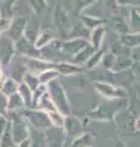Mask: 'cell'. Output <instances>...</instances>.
I'll return each instance as SVG.
<instances>
[{
	"label": "cell",
	"mask_w": 140,
	"mask_h": 147,
	"mask_svg": "<svg viewBox=\"0 0 140 147\" xmlns=\"http://www.w3.org/2000/svg\"><path fill=\"white\" fill-rule=\"evenodd\" d=\"M128 104H129L128 97L107 99L105 102L100 103L96 108H93L88 113L87 118L91 119V120H97V121H112L114 120L117 113L128 108Z\"/></svg>",
	"instance_id": "6da1fadb"
},
{
	"label": "cell",
	"mask_w": 140,
	"mask_h": 147,
	"mask_svg": "<svg viewBox=\"0 0 140 147\" xmlns=\"http://www.w3.org/2000/svg\"><path fill=\"white\" fill-rule=\"evenodd\" d=\"M47 92H48L50 99L54 103L55 108L64 115H70L71 114V105H70V100L67 96L64 87L60 85L58 79L50 81L47 85Z\"/></svg>",
	"instance_id": "7a4b0ae2"
},
{
	"label": "cell",
	"mask_w": 140,
	"mask_h": 147,
	"mask_svg": "<svg viewBox=\"0 0 140 147\" xmlns=\"http://www.w3.org/2000/svg\"><path fill=\"white\" fill-rule=\"evenodd\" d=\"M10 127L12 132V137L15 140V144H21V142L29 140L30 136V124L27 119L22 114V112H10Z\"/></svg>",
	"instance_id": "3957f363"
},
{
	"label": "cell",
	"mask_w": 140,
	"mask_h": 147,
	"mask_svg": "<svg viewBox=\"0 0 140 147\" xmlns=\"http://www.w3.org/2000/svg\"><path fill=\"white\" fill-rule=\"evenodd\" d=\"M21 112L23 115H25V118L27 119V121H29L31 127L37 129V130L46 131L47 129H49L52 126L49 115L46 110H42L38 108H25V109H22Z\"/></svg>",
	"instance_id": "277c9868"
},
{
	"label": "cell",
	"mask_w": 140,
	"mask_h": 147,
	"mask_svg": "<svg viewBox=\"0 0 140 147\" xmlns=\"http://www.w3.org/2000/svg\"><path fill=\"white\" fill-rule=\"evenodd\" d=\"M95 90L107 99H116V98H127L128 97V91L123 88V87L112 85L109 82L106 81H96L95 84Z\"/></svg>",
	"instance_id": "5b68a950"
},
{
	"label": "cell",
	"mask_w": 140,
	"mask_h": 147,
	"mask_svg": "<svg viewBox=\"0 0 140 147\" xmlns=\"http://www.w3.org/2000/svg\"><path fill=\"white\" fill-rule=\"evenodd\" d=\"M135 120H137V117L130 113L128 108L117 113V115L114 118L117 127L119 130H122L123 132H125V134H128V132L130 134V132L137 131V129H135Z\"/></svg>",
	"instance_id": "8992f818"
},
{
	"label": "cell",
	"mask_w": 140,
	"mask_h": 147,
	"mask_svg": "<svg viewBox=\"0 0 140 147\" xmlns=\"http://www.w3.org/2000/svg\"><path fill=\"white\" fill-rule=\"evenodd\" d=\"M48 147H67V134L63 127L50 126L44 131Z\"/></svg>",
	"instance_id": "52a82bcc"
},
{
	"label": "cell",
	"mask_w": 140,
	"mask_h": 147,
	"mask_svg": "<svg viewBox=\"0 0 140 147\" xmlns=\"http://www.w3.org/2000/svg\"><path fill=\"white\" fill-rule=\"evenodd\" d=\"M15 53L16 49L15 44H14V39L6 36L0 37V64L1 65H9Z\"/></svg>",
	"instance_id": "ba28073f"
},
{
	"label": "cell",
	"mask_w": 140,
	"mask_h": 147,
	"mask_svg": "<svg viewBox=\"0 0 140 147\" xmlns=\"http://www.w3.org/2000/svg\"><path fill=\"white\" fill-rule=\"evenodd\" d=\"M63 129L69 140H74L75 137H77L84 132V125L81 120L77 119L76 117H73L71 114L70 115H65Z\"/></svg>",
	"instance_id": "9c48e42d"
},
{
	"label": "cell",
	"mask_w": 140,
	"mask_h": 147,
	"mask_svg": "<svg viewBox=\"0 0 140 147\" xmlns=\"http://www.w3.org/2000/svg\"><path fill=\"white\" fill-rule=\"evenodd\" d=\"M129 104L128 109L129 112L134 114L135 117H138L140 114V84H137L132 87L130 93L128 94Z\"/></svg>",
	"instance_id": "30bf717a"
},
{
	"label": "cell",
	"mask_w": 140,
	"mask_h": 147,
	"mask_svg": "<svg viewBox=\"0 0 140 147\" xmlns=\"http://www.w3.org/2000/svg\"><path fill=\"white\" fill-rule=\"evenodd\" d=\"M26 28V20L25 18H16L12 21V24L9 28V37L14 40L22 38Z\"/></svg>",
	"instance_id": "8fae6325"
},
{
	"label": "cell",
	"mask_w": 140,
	"mask_h": 147,
	"mask_svg": "<svg viewBox=\"0 0 140 147\" xmlns=\"http://www.w3.org/2000/svg\"><path fill=\"white\" fill-rule=\"evenodd\" d=\"M30 147H48L47 146L46 134L42 130H37L30 126V136H29Z\"/></svg>",
	"instance_id": "7c38bea8"
},
{
	"label": "cell",
	"mask_w": 140,
	"mask_h": 147,
	"mask_svg": "<svg viewBox=\"0 0 140 147\" xmlns=\"http://www.w3.org/2000/svg\"><path fill=\"white\" fill-rule=\"evenodd\" d=\"M95 141V135L91 132H82L74 140H71L70 147H92Z\"/></svg>",
	"instance_id": "4fadbf2b"
},
{
	"label": "cell",
	"mask_w": 140,
	"mask_h": 147,
	"mask_svg": "<svg viewBox=\"0 0 140 147\" xmlns=\"http://www.w3.org/2000/svg\"><path fill=\"white\" fill-rule=\"evenodd\" d=\"M25 108V102L21 98V96L18 94V92L7 97V112H20Z\"/></svg>",
	"instance_id": "5bb4252c"
},
{
	"label": "cell",
	"mask_w": 140,
	"mask_h": 147,
	"mask_svg": "<svg viewBox=\"0 0 140 147\" xmlns=\"http://www.w3.org/2000/svg\"><path fill=\"white\" fill-rule=\"evenodd\" d=\"M54 67L58 70V72L60 75H64V76H71L74 74H80L81 71V67H79L76 64H69V63H59V64H55Z\"/></svg>",
	"instance_id": "9a60e30c"
},
{
	"label": "cell",
	"mask_w": 140,
	"mask_h": 147,
	"mask_svg": "<svg viewBox=\"0 0 140 147\" xmlns=\"http://www.w3.org/2000/svg\"><path fill=\"white\" fill-rule=\"evenodd\" d=\"M18 85H20V82L14 80L12 77H6V79H4V81L1 82V85H0V91H1L6 97H9V96H11L17 92Z\"/></svg>",
	"instance_id": "2e32d148"
},
{
	"label": "cell",
	"mask_w": 140,
	"mask_h": 147,
	"mask_svg": "<svg viewBox=\"0 0 140 147\" xmlns=\"http://www.w3.org/2000/svg\"><path fill=\"white\" fill-rule=\"evenodd\" d=\"M17 92H18V94L21 96V98L23 99V102H25L26 108H31L32 99H33V91H32L25 82H20Z\"/></svg>",
	"instance_id": "e0dca14e"
},
{
	"label": "cell",
	"mask_w": 140,
	"mask_h": 147,
	"mask_svg": "<svg viewBox=\"0 0 140 147\" xmlns=\"http://www.w3.org/2000/svg\"><path fill=\"white\" fill-rule=\"evenodd\" d=\"M60 74L58 72V70L55 67H49V69H46L42 72L38 74V79H39V82L41 85H48L50 81H53L55 79H58Z\"/></svg>",
	"instance_id": "ac0fdd59"
},
{
	"label": "cell",
	"mask_w": 140,
	"mask_h": 147,
	"mask_svg": "<svg viewBox=\"0 0 140 147\" xmlns=\"http://www.w3.org/2000/svg\"><path fill=\"white\" fill-rule=\"evenodd\" d=\"M11 64V67H10V72H11V76L14 80H16L17 82H22V79H23V76H25V74L27 72V66H26V63L25 64H20V63H17V64Z\"/></svg>",
	"instance_id": "d6986e66"
},
{
	"label": "cell",
	"mask_w": 140,
	"mask_h": 147,
	"mask_svg": "<svg viewBox=\"0 0 140 147\" xmlns=\"http://www.w3.org/2000/svg\"><path fill=\"white\" fill-rule=\"evenodd\" d=\"M33 108H38V109H42V110H46V112H50V110L57 109L55 108V105H54V103L52 102V99H50L48 92H46V93L38 99V102L36 103V105Z\"/></svg>",
	"instance_id": "ffe728a7"
},
{
	"label": "cell",
	"mask_w": 140,
	"mask_h": 147,
	"mask_svg": "<svg viewBox=\"0 0 140 147\" xmlns=\"http://www.w3.org/2000/svg\"><path fill=\"white\" fill-rule=\"evenodd\" d=\"M15 140L12 137V132H11V127L10 124L6 127V130L3 132L1 136H0V147H15Z\"/></svg>",
	"instance_id": "44dd1931"
},
{
	"label": "cell",
	"mask_w": 140,
	"mask_h": 147,
	"mask_svg": "<svg viewBox=\"0 0 140 147\" xmlns=\"http://www.w3.org/2000/svg\"><path fill=\"white\" fill-rule=\"evenodd\" d=\"M84 47H86V44L84 40H80V39H76V40H73L71 43H64V50L67 52L68 54H77L80 50L84 48Z\"/></svg>",
	"instance_id": "7402d4cb"
},
{
	"label": "cell",
	"mask_w": 140,
	"mask_h": 147,
	"mask_svg": "<svg viewBox=\"0 0 140 147\" xmlns=\"http://www.w3.org/2000/svg\"><path fill=\"white\" fill-rule=\"evenodd\" d=\"M49 115L50 119V123H52V126H57V127H63L64 125V119L65 115L62 114L59 110H50V112H47Z\"/></svg>",
	"instance_id": "603a6c76"
},
{
	"label": "cell",
	"mask_w": 140,
	"mask_h": 147,
	"mask_svg": "<svg viewBox=\"0 0 140 147\" xmlns=\"http://www.w3.org/2000/svg\"><path fill=\"white\" fill-rule=\"evenodd\" d=\"M22 82H25V84L29 86L32 91H35L37 87L41 85L39 79H38V75H36V74H32L30 71H27L25 74V76H23V79H22Z\"/></svg>",
	"instance_id": "cb8c5ba5"
},
{
	"label": "cell",
	"mask_w": 140,
	"mask_h": 147,
	"mask_svg": "<svg viewBox=\"0 0 140 147\" xmlns=\"http://www.w3.org/2000/svg\"><path fill=\"white\" fill-rule=\"evenodd\" d=\"M53 36L52 33H50L49 31H44L42 32V33L38 34V37H37L36 42H35V47L37 49H41V48H44L47 44H49V42L52 40Z\"/></svg>",
	"instance_id": "d4e9b609"
},
{
	"label": "cell",
	"mask_w": 140,
	"mask_h": 147,
	"mask_svg": "<svg viewBox=\"0 0 140 147\" xmlns=\"http://www.w3.org/2000/svg\"><path fill=\"white\" fill-rule=\"evenodd\" d=\"M91 52H92L91 48L84 47L77 54H75V57H74V59H73V63L77 65V64H82L84 61H87L91 57Z\"/></svg>",
	"instance_id": "484cf974"
},
{
	"label": "cell",
	"mask_w": 140,
	"mask_h": 147,
	"mask_svg": "<svg viewBox=\"0 0 140 147\" xmlns=\"http://www.w3.org/2000/svg\"><path fill=\"white\" fill-rule=\"evenodd\" d=\"M101 57H102V52L91 55L90 59H88V60L86 61V66H87L88 69H95V67L100 64V59H101Z\"/></svg>",
	"instance_id": "4316f807"
},
{
	"label": "cell",
	"mask_w": 140,
	"mask_h": 147,
	"mask_svg": "<svg viewBox=\"0 0 140 147\" xmlns=\"http://www.w3.org/2000/svg\"><path fill=\"white\" fill-rule=\"evenodd\" d=\"M7 114V97L0 91V115Z\"/></svg>",
	"instance_id": "83f0119b"
},
{
	"label": "cell",
	"mask_w": 140,
	"mask_h": 147,
	"mask_svg": "<svg viewBox=\"0 0 140 147\" xmlns=\"http://www.w3.org/2000/svg\"><path fill=\"white\" fill-rule=\"evenodd\" d=\"M9 124H10V121H9V118L6 115H0V136H1L3 132L6 130Z\"/></svg>",
	"instance_id": "f1b7e54d"
},
{
	"label": "cell",
	"mask_w": 140,
	"mask_h": 147,
	"mask_svg": "<svg viewBox=\"0 0 140 147\" xmlns=\"http://www.w3.org/2000/svg\"><path fill=\"white\" fill-rule=\"evenodd\" d=\"M102 37V30H97L95 32V34L92 36V39H93V44H95V47H99V43H100V39Z\"/></svg>",
	"instance_id": "f546056e"
},
{
	"label": "cell",
	"mask_w": 140,
	"mask_h": 147,
	"mask_svg": "<svg viewBox=\"0 0 140 147\" xmlns=\"http://www.w3.org/2000/svg\"><path fill=\"white\" fill-rule=\"evenodd\" d=\"M134 77L137 79V81L140 84V64L134 67Z\"/></svg>",
	"instance_id": "4dcf8cb0"
},
{
	"label": "cell",
	"mask_w": 140,
	"mask_h": 147,
	"mask_svg": "<svg viewBox=\"0 0 140 147\" xmlns=\"http://www.w3.org/2000/svg\"><path fill=\"white\" fill-rule=\"evenodd\" d=\"M15 147H30V142H29V140H26V141L21 142V144H17Z\"/></svg>",
	"instance_id": "1f68e13d"
},
{
	"label": "cell",
	"mask_w": 140,
	"mask_h": 147,
	"mask_svg": "<svg viewBox=\"0 0 140 147\" xmlns=\"http://www.w3.org/2000/svg\"><path fill=\"white\" fill-rule=\"evenodd\" d=\"M135 129H137V131H140V114L137 117V120H135Z\"/></svg>",
	"instance_id": "d6a6232c"
},
{
	"label": "cell",
	"mask_w": 140,
	"mask_h": 147,
	"mask_svg": "<svg viewBox=\"0 0 140 147\" xmlns=\"http://www.w3.org/2000/svg\"><path fill=\"white\" fill-rule=\"evenodd\" d=\"M4 79H5V77H4V72H3L1 66H0V85H1V82L4 81Z\"/></svg>",
	"instance_id": "836d02e7"
}]
</instances>
